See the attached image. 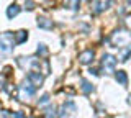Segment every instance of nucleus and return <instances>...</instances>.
<instances>
[{"instance_id": "18", "label": "nucleus", "mask_w": 131, "mask_h": 118, "mask_svg": "<svg viewBox=\"0 0 131 118\" xmlns=\"http://www.w3.org/2000/svg\"><path fill=\"white\" fill-rule=\"evenodd\" d=\"M26 5H28V10L33 8V2H31V0H26Z\"/></svg>"}, {"instance_id": "5", "label": "nucleus", "mask_w": 131, "mask_h": 118, "mask_svg": "<svg viewBox=\"0 0 131 118\" xmlns=\"http://www.w3.org/2000/svg\"><path fill=\"white\" fill-rule=\"evenodd\" d=\"M26 79L30 80V82L35 85V87H41V85H43L44 77L41 76L38 71H30V72H28V76H26Z\"/></svg>"}, {"instance_id": "17", "label": "nucleus", "mask_w": 131, "mask_h": 118, "mask_svg": "<svg viewBox=\"0 0 131 118\" xmlns=\"http://www.w3.org/2000/svg\"><path fill=\"white\" fill-rule=\"evenodd\" d=\"M10 118H25V115L21 112H15V113H12L10 115Z\"/></svg>"}, {"instance_id": "11", "label": "nucleus", "mask_w": 131, "mask_h": 118, "mask_svg": "<svg viewBox=\"0 0 131 118\" xmlns=\"http://www.w3.org/2000/svg\"><path fill=\"white\" fill-rule=\"evenodd\" d=\"M15 39H16V44H21V43H25V41L28 39L26 31H23V30L16 31V33H15Z\"/></svg>"}, {"instance_id": "2", "label": "nucleus", "mask_w": 131, "mask_h": 118, "mask_svg": "<svg viewBox=\"0 0 131 118\" xmlns=\"http://www.w3.org/2000/svg\"><path fill=\"white\" fill-rule=\"evenodd\" d=\"M131 39V33H128V31H116V33L113 35V46L115 48H123L126 46V43H128Z\"/></svg>"}, {"instance_id": "15", "label": "nucleus", "mask_w": 131, "mask_h": 118, "mask_svg": "<svg viewBox=\"0 0 131 118\" xmlns=\"http://www.w3.org/2000/svg\"><path fill=\"white\" fill-rule=\"evenodd\" d=\"M46 116H48V118H57L56 108H54V107H48V108H46Z\"/></svg>"}, {"instance_id": "8", "label": "nucleus", "mask_w": 131, "mask_h": 118, "mask_svg": "<svg viewBox=\"0 0 131 118\" xmlns=\"http://www.w3.org/2000/svg\"><path fill=\"white\" fill-rule=\"evenodd\" d=\"M20 13V7L16 5V3H13V5H10L7 8V17L8 18H13V17H16V15Z\"/></svg>"}, {"instance_id": "9", "label": "nucleus", "mask_w": 131, "mask_h": 118, "mask_svg": "<svg viewBox=\"0 0 131 118\" xmlns=\"http://www.w3.org/2000/svg\"><path fill=\"white\" fill-rule=\"evenodd\" d=\"M115 77H116V82L118 84H121V85H126V84H128V76H126L125 71H118Z\"/></svg>"}, {"instance_id": "7", "label": "nucleus", "mask_w": 131, "mask_h": 118, "mask_svg": "<svg viewBox=\"0 0 131 118\" xmlns=\"http://www.w3.org/2000/svg\"><path fill=\"white\" fill-rule=\"evenodd\" d=\"M38 26L39 28H44V30H52L54 23H52V20H49L46 17H39L38 18Z\"/></svg>"}, {"instance_id": "4", "label": "nucleus", "mask_w": 131, "mask_h": 118, "mask_svg": "<svg viewBox=\"0 0 131 118\" xmlns=\"http://www.w3.org/2000/svg\"><path fill=\"white\" fill-rule=\"evenodd\" d=\"M35 92H36V87L30 82V80H28V84L23 82L21 85H20V95H18V99L20 100H25V99H28V97L35 95Z\"/></svg>"}, {"instance_id": "16", "label": "nucleus", "mask_w": 131, "mask_h": 118, "mask_svg": "<svg viewBox=\"0 0 131 118\" xmlns=\"http://www.w3.org/2000/svg\"><path fill=\"white\" fill-rule=\"evenodd\" d=\"M49 102V95H43L41 97V100H38V103L39 105H44V103H48Z\"/></svg>"}, {"instance_id": "13", "label": "nucleus", "mask_w": 131, "mask_h": 118, "mask_svg": "<svg viewBox=\"0 0 131 118\" xmlns=\"http://www.w3.org/2000/svg\"><path fill=\"white\" fill-rule=\"evenodd\" d=\"M66 7L71 10H79V5H80V0H64Z\"/></svg>"}, {"instance_id": "14", "label": "nucleus", "mask_w": 131, "mask_h": 118, "mask_svg": "<svg viewBox=\"0 0 131 118\" xmlns=\"http://www.w3.org/2000/svg\"><path fill=\"white\" fill-rule=\"evenodd\" d=\"M36 54H38L39 58H44V56L48 54V48L44 46V44H38V49H36Z\"/></svg>"}, {"instance_id": "1", "label": "nucleus", "mask_w": 131, "mask_h": 118, "mask_svg": "<svg viewBox=\"0 0 131 118\" xmlns=\"http://www.w3.org/2000/svg\"><path fill=\"white\" fill-rule=\"evenodd\" d=\"M15 44H16L15 33L7 31V33H3L2 36H0V51H2V52H10V51H13Z\"/></svg>"}, {"instance_id": "12", "label": "nucleus", "mask_w": 131, "mask_h": 118, "mask_svg": "<svg viewBox=\"0 0 131 118\" xmlns=\"http://www.w3.org/2000/svg\"><path fill=\"white\" fill-rule=\"evenodd\" d=\"M131 56V44H126V48L125 49H121V52H120V61H128V58Z\"/></svg>"}, {"instance_id": "19", "label": "nucleus", "mask_w": 131, "mask_h": 118, "mask_svg": "<svg viewBox=\"0 0 131 118\" xmlns=\"http://www.w3.org/2000/svg\"><path fill=\"white\" fill-rule=\"evenodd\" d=\"M126 2H128V3H129V5H131V0H126Z\"/></svg>"}, {"instance_id": "3", "label": "nucleus", "mask_w": 131, "mask_h": 118, "mask_svg": "<svg viewBox=\"0 0 131 118\" xmlns=\"http://www.w3.org/2000/svg\"><path fill=\"white\" fill-rule=\"evenodd\" d=\"M116 58L112 54H103V58H102V69L106 72V74H110V72L115 71V66H116Z\"/></svg>"}, {"instance_id": "6", "label": "nucleus", "mask_w": 131, "mask_h": 118, "mask_svg": "<svg viewBox=\"0 0 131 118\" xmlns=\"http://www.w3.org/2000/svg\"><path fill=\"white\" fill-rule=\"evenodd\" d=\"M93 58H95V52L92 49H87V51H84V52L79 54V62L80 64H90L93 61Z\"/></svg>"}, {"instance_id": "10", "label": "nucleus", "mask_w": 131, "mask_h": 118, "mask_svg": "<svg viewBox=\"0 0 131 118\" xmlns=\"http://www.w3.org/2000/svg\"><path fill=\"white\" fill-rule=\"evenodd\" d=\"M80 89H82V92L84 93H90V92H93V85L89 82V80H85V79H82L80 80Z\"/></svg>"}]
</instances>
